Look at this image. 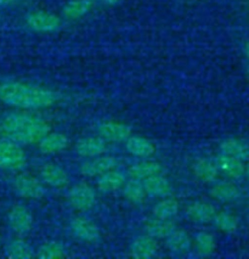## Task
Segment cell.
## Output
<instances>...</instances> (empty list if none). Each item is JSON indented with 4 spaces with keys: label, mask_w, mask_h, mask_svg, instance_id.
Segmentation results:
<instances>
[{
    "label": "cell",
    "mask_w": 249,
    "mask_h": 259,
    "mask_svg": "<svg viewBox=\"0 0 249 259\" xmlns=\"http://www.w3.org/2000/svg\"><path fill=\"white\" fill-rule=\"evenodd\" d=\"M60 94L45 87L17 80L0 83V101L8 106L21 110H41L55 105Z\"/></svg>",
    "instance_id": "cell-1"
},
{
    "label": "cell",
    "mask_w": 249,
    "mask_h": 259,
    "mask_svg": "<svg viewBox=\"0 0 249 259\" xmlns=\"http://www.w3.org/2000/svg\"><path fill=\"white\" fill-rule=\"evenodd\" d=\"M52 128L39 116L25 112H10L0 118V138L19 145L38 144Z\"/></svg>",
    "instance_id": "cell-2"
},
{
    "label": "cell",
    "mask_w": 249,
    "mask_h": 259,
    "mask_svg": "<svg viewBox=\"0 0 249 259\" xmlns=\"http://www.w3.org/2000/svg\"><path fill=\"white\" fill-rule=\"evenodd\" d=\"M26 162V153L21 145L0 138V169H21Z\"/></svg>",
    "instance_id": "cell-3"
},
{
    "label": "cell",
    "mask_w": 249,
    "mask_h": 259,
    "mask_svg": "<svg viewBox=\"0 0 249 259\" xmlns=\"http://www.w3.org/2000/svg\"><path fill=\"white\" fill-rule=\"evenodd\" d=\"M26 25L34 32L54 33L62 27V19L53 13L35 10L26 15Z\"/></svg>",
    "instance_id": "cell-4"
},
{
    "label": "cell",
    "mask_w": 249,
    "mask_h": 259,
    "mask_svg": "<svg viewBox=\"0 0 249 259\" xmlns=\"http://www.w3.org/2000/svg\"><path fill=\"white\" fill-rule=\"evenodd\" d=\"M13 188L20 197L27 200H39L46 194L44 183L31 176H17L13 180Z\"/></svg>",
    "instance_id": "cell-5"
},
{
    "label": "cell",
    "mask_w": 249,
    "mask_h": 259,
    "mask_svg": "<svg viewBox=\"0 0 249 259\" xmlns=\"http://www.w3.org/2000/svg\"><path fill=\"white\" fill-rule=\"evenodd\" d=\"M67 200L74 209L85 212L96 204V192L88 184H77L68 191Z\"/></svg>",
    "instance_id": "cell-6"
},
{
    "label": "cell",
    "mask_w": 249,
    "mask_h": 259,
    "mask_svg": "<svg viewBox=\"0 0 249 259\" xmlns=\"http://www.w3.org/2000/svg\"><path fill=\"white\" fill-rule=\"evenodd\" d=\"M72 235L80 241L89 243H96L101 239V231L94 222L84 217H76L70 222Z\"/></svg>",
    "instance_id": "cell-7"
},
{
    "label": "cell",
    "mask_w": 249,
    "mask_h": 259,
    "mask_svg": "<svg viewBox=\"0 0 249 259\" xmlns=\"http://www.w3.org/2000/svg\"><path fill=\"white\" fill-rule=\"evenodd\" d=\"M8 224L14 233L19 235L29 233L33 227L31 210L27 208L25 204H14L8 214Z\"/></svg>",
    "instance_id": "cell-8"
},
{
    "label": "cell",
    "mask_w": 249,
    "mask_h": 259,
    "mask_svg": "<svg viewBox=\"0 0 249 259\" xmlns=\"http://www.w3.org/2000/svg\"><path fill=\"white\" fill-rule=\"evenodd\" d=\"M96 132L100 138L109 143H125L131 135V128L125 123L106 120L96 126Z\"/></svg>",
    "instance_id": "cell-9"
},
{
    "label": "cell",
    "mask_w": 249,
    "mask_h": 259,
    "mask_svg": "<svg viewBox=\"0 0 249 259\" xmlns=\"http://www.w3.org/2000/svg\"><path fill=\"white\" fill-rule=\"evenodd\" d=\"M109 151L107 141L97 137H84L76 143V152L82 157H97Z\"/></svg>",
    "instance_id": "cell-10"
},
{
    "label": "cell",
    "mask_w": 249,
    "mask_h": 259,
    "mask_svg": "<svg viewBox=\"0 0 249 259\" xmlns=\"http://www.w3.org/2000/svg\"><path fill=\"white\" fill-rule=\"evenodd\" d=\"M214 162L217 164L219 171H221L224 176L230 178V179L238 180L244 176V161L220 152L214 158Z\"/></svg>",
    "instance_id": "cell-11"
},
{
    "label": "cell",
    "mask_w": 249,
    "mask_h": 259,
    "mask_svg": "<svg viewBox=\"0 0 249 259\" xmlns=\"http://www.w3.org/2000/svg\"><path fill=\"white\" fill-rule=\"evenodd\" d=\"M118 164V159L113 156H97L92 157L80 165V173L86 177H98L105 171L115 169Z\"/></svg>",
    "instance_id": "cell-12"
},
{
    "label": "cell",
    "mask_w": 249,
    "mask_h": 259,
    "mask_svg": "<svg viewBox=\"0 0 249 259\" xmlns=\"http://www.w3.org/2000/svg\"><path fill=\"white\" fill-rule=\"evenodd\" d=\"M40 180L53 188H65L70 183V177L64 168L58 164L46 163L39 169Z\"/></svg>",
    "instance_id": "cell-13"
},
{
    "label": "cell",
    "mask_w": 249,
    "mask_h": 259,
    "mask_svg": "<svg viewBox=\"0 0 249 259\" xmlns=\"http://www.w3.org/2000/svg\"><path fill=\"white\" fill-rule=\"evenodd\" d=\"M209 195L219 202H235L242 195V190L232 182L215 183L209 190Z\"/></svg>",
    "instance_id": "cell-14"
},
{
    "label": "cell",
    "mask_w": 249,
    "mask_h": 259,
    "mask_svg": "<svg viewBox=\"0 0 249 259\" xmlns=\"http://www.w3.org/2000/svg\"><path fill=\"white\" fill-rule=\"evenodd\" d=\"M157 251V241L147 234L136 236L130 243V254L137 259L152 258Z\"/></svg>",
    "instance_id": "cell-15"
},
{
    "label": "cell",
    "mask_w": 249,
    "mask_h": 259,
    "mask_svg": "<svg viewBox=\"0 0 249 259\" xmlns=\"http://www.w3.org/2000/svg\"><path fill=\"white\" fill-rule=\"evenodd\" d=\"M146 195L151 197H168L173 194V186L166 177L156 174L142 180Z\"/></svg>",
    "instance_id": "cell-16"
},
{
    "label": "cell",
    "mask_w": 249,
    "mask_h": 259,
    "mask_svg": "<svg viewBox=\"0 0 249 259\" xmlns=\"http://www.w3.org/2000/svg\"><path fill=\"white\" fill-rule=\"evenodd\" d=\"M125 149L129 153L139 158L150 157L156 151V147L151 140L137 135H130L125 140Z\"/></svg>",
    "instance_id": "cell-17"
},
{
    "label": "cell",
    "mask_w": 249,
    "mask_h": 259,
    "mask_svg": "<svg viewBox=\"0 0 249 259\" xmlns=\"http://www.w3.org/2000/svg\"><path fill=\"white\" fill-rule=\"evenodd\" d=\"M186 214L193 222L207 224V223L213 222L214 215L217 214V209L212 203L197 201V202H193L190 206H187Z\"/></svg>",
    "instance_id": "cell-18"
},
{
    "label": "cell",
    "mask_w": 249,
    "mask_h": 259,
    "mask_svg": "<svg viewBox=\"0 0 249 259\" xmlns=\"http://www.w3.org/2000/svg\"><path fill=\"white\" fill-rule=\"evenodd\" d=\"M95 5V0H71L62 9V16L68 21L79 20L88 15Z\"/></svg>",
    "instance_id": "cell-19"
},
{
    "label": "cell",
    "mask_w": 249,
    "mask_h": 259,
    "mask_svg": "<svg viewBox=\"0 0 249 259\" xmlns=\"http://www.w3.org/2000/svg\"><path fill=\"white\" fill-rule=\"evenodd\" d=\"M70 144V139L62 133H47L38 143V147L43 153L53 155L64 151Z\"/></svg>",
    "instance_id": "cell-20"
},
{
    "label": "cell",
    "mask_w": 249,
    "mask_h": 259,
    "mask_svg": "<svg viewBox=\"0 0 249 259\" xmlns=\"http://www.w3.org/2000/svg\"><path fill=\"white\" fill-rule=\"evenodd\" d=\"M192 170H193V174L198 179L205 183H214L219 174V169L214 159L206 157L197 158L193 165H192Z\"/></svg>",
    "instance_id": "cell-21"
},
{
    "label": "cell",
    "mask_w": 249,
    "mask_h": 259,
    "mask_svg": "<svg viewBox=\"0 0 249 259\" xmlns=\"http://www.w3.org/2000/svg\"><path fill=\"white\" fill-rule=\"evenodd\" d=\"M192 241L184 229H175L169 236L167 237V247L172 253L175 254H185L190 252Z\"/></svg>",
    "instance_id": "cell-22"
},
{
    "label": "cell",
    "mask_w": 249,
    "mask_h": 259,
    "mask_svg": "<svg viewBox=\"0 0 249 259\" xmlns=\"http://www.w3.org/2000/svg\"><path fill=\"white\" fill-rule=\"evenodd\" d=\"M220 152L241 159V161H248L249 144L245 143L244 140L237 139V138H229V139L221 141Z\"/></svg>",
    "instance_id": "cell-23"
},
{
    "label": "cell",
    "mask_w": 249,
    "mask_h": 259,
    "mask_svg": "<svg viewBox=\"0 0 249 259\" xmlns=\"http://www.w3.org/2000/svg\"><path fill=\"white\" fill-rule=\"evenodd\" d=\"M97 188L103 192H113L123 188L125 183V176L122 171L111 169L98 176Z\"/></svg>",
    "instance_id": "cell-24"
},
{
    "label": "cell",
    "mask_w": 249,
    "mask_h": 259,
    "mask_svg": "<svg viewBox=\"0 0 249 259\" xmlns=\"http://www.w3.org/2000/svg\"><path fill=\"white\" fill-rule=\"evenodd\" d=\"M175 229V224L170 219L157 218L155 221H150L145 227L146 234L154 239H167Z\"/></svg>",
    "instance_id": "cell-25"
},
{
    "label": "cell",
    "mask_w": 249,
    "mask_h": 259,
    "mask_svg": "<svg viewBox=\"0 0 249 259\" xmlns=\"http://www.w3.org/2000/svg\"><path fill=\"white\" fill-rule=\"evenodd\" d=\"M5 255L15 259H31L35 257L34 249L29 243L21 239H14L5 247Z\"/></svg>",
    "instance_id": "cell-26"
},
{
    "label": "cell",
    "mask_w": 249,
    "mask_h": 259,
    "mask_svg": "<svg viewBox=\"0 0 249 259\" xmlns=\"http://www.w3.org/2000/svg\"><path fill=\"white\" fill-rule=\"evenodd\" d=\"M162 171V165L155 161H145L131 165L128 169V174L131 178L139 180H145L146 178L160 174Z\"/></svg>",
    "instance_id": "cell-27"
},
{
    "label": "cell",
    "mask_w": 249,
    "mask_h": 259,
    "mask_svg": "<svg viewBox=\"0 0 249 259\" xmlns=\"http://www.w3.org/2000/svg\"><path fill=\"white\" fill-rule=\"evenodd\" d=\"M123 196L133 203H141L146 196L142 180L131 178L123 185Z\"/></svg>",
    "instance_id": "cell-28"
},
{
    "label": "cell",
    "mask_w": 249,
    "mask_h": 259,
    "mask_svg": "<svg viewBox=\"0 0 249 259\" xmlns=\"http://www.w3.org/2000/svg\"><path fill=\"white\" fill-rule=\"evenodd\" d=\"M179 213V203L174 198H167L156 203L152 208V214L157 219H173Z\"/></svg>",
    "instance_id": "cell-29"
},
{
    "label": "cell",
    "mask_w": 249,
    "mask_h": 259,
    "mask_svg": "<svg viewBox=\"0 0 249 259\" xmlns=\"http://www.w3.org/2000/svg\"><path fill=\"white\" fill-rule=\"evenodd\" d=\"M213 223L219 230L225 234H233L238 230L239 219L238 217L230 212H217L214 215Z\"/></svg>",
    "instance_id": "cell-30"
},
{
    "label": "cell",
    "mask_w": 249,
    "mask_h": 259,
    "mask_svg": "<svg viewBox=\"0 0 249 259\" xmlns=\"http://www.w3.org/2000/svg\"><path fill=\"white\" fill-rule=\"evenodd\" d=\"M66 255H67V249L64 243L60 241H50V242L39 247L38 252L35 253V257L41 259L65 258Z\"/></svg>",
    "instance_id": "cell-31"
},
{
    "label": "cell",
    "mask_w": 249,
    "mask_h": 259,
    "mask_svg": "<svg viewBox=\"0 0 249 259\" xmlns=\"http://www.w3.org/2000/svg\"><path fill=\"white\" fill-rule=\"evenodd\" d=\"M194 248L197 253L202 257H209L217 249V243L212 234L207 231H201L194 237Z\"/></svg>",
    "instance_id": "cell-32"
},
{
    "label": "cell",
    "mask_w": 249,
    "mask_h": 259,
    "mask_svg": "<svg viewBox=\"0 0 249 259\" xmlns=\"http://www.w3.org/2000/svg\"><path fill=\"white\" fill-rule=\"evenodd\" d=\"M20 0H0V10L2 9H5V8H9V7H13V5L17 4Z\"/></svg>",
    "instance_id": "cell-33"
},
{
    "label": "cell",
    "mask_w": 249,
    "mask_h": 259,
    "mask_svg": "<svg viewBox=\"0 0 249 259\" xmlns=\"http://www.w3.org/2000/svg\"><path fill=\"white\" fill-rule=\"evenodd\" d=\"M243 53H244L245 57H247L248 62H249V41H247V43L244 44V47H243Z\"/></svg>",
    "instance_id": "cell-34"
},
{
    "label": "cell",
    "mask_w": 249,
    "mask_h": 259,
    "mask_svg": "<svg viewBox=\"0 0 249 259\" xmlns=\"http://www.w3.org/2000/svg\"><path fill=\"white\" fill-rule=\"evenodd\" d=\"M244 176L247 178L248 183H249V159L247 161V164H245V168H244Z\"/></svg>",
    "instance_id": "cell-35"
},
{
    "label": "cell",
    "mask_w": 249,
    "mask_h": 259,
    "mask_svg": "<svg viewBox=\"0 0 249 259\" xmlns=\"http://www.w3.org/2000/svg\"><path fill=\"white\" fill-rule=\"evenodd\" d=\"M105 3H106L107 5H115V4H117V3L119 2V0H104Z\"/></svg>",
    "instance_id": "cell-36"
},
{
    "label": "cell",
    "mask_w": 249,
    "mask_h": 259,
    "mask_svg": "<svg viewBox=\"0 0 249 259\" xmlns=\"http://www.w3.org/2000/svg\"><path fill=\"white\" fill-rule=\"evenodd\" d=\"M247 204H248V208H249V190L247 192Z\"/></svg>",
    "instance_id": "cell-37"
},
{
    "label": "cell",
    "mask_w": 249,
    "mask_h": 259,
    "mask_svg": "<svg viewBox=\"0 0 249 259\" xmlns=\"http://www.w3.org/2000/svg\"><path fill=\"white\" fill-rule=\"evenodd\" d=\"M247 78H248V82H249V65H248V67H247Z\"/></svg>",
    "instance_id": "cell-38"
}]
</instances>
